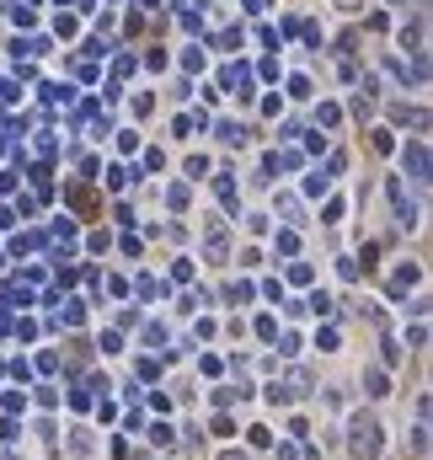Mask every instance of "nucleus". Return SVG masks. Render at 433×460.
<instances>
[{"mask_svg":"<svg viewBox=\"0 0 433 460\" xmlns=\"http://www.w3.org/2000/svg\"><path fill=\"white\" fill-rule=\"evenodd\" d=\"M374 434H380L374 423H359V434H353V449H359V455H374V449H380V439H374Z\"/></svg>","mask_w":433,"mask_h":460,"instance_id":"f257e3e1","label":"nucleus"},{"mask_svg":"<svg viewBox=\"0 0 433 460\" xmlns=\"http://www.w3.org/2000/svg\"><path fill=\"white\" fill-rule=\"evenodd\" d=\"M337 6H348V11H353V6H359V0H337Z\"/></svg>","mask_w":433,"mask_h":460,"instance_id":"f03ea898","label":"nucleus"}]
</instances>
